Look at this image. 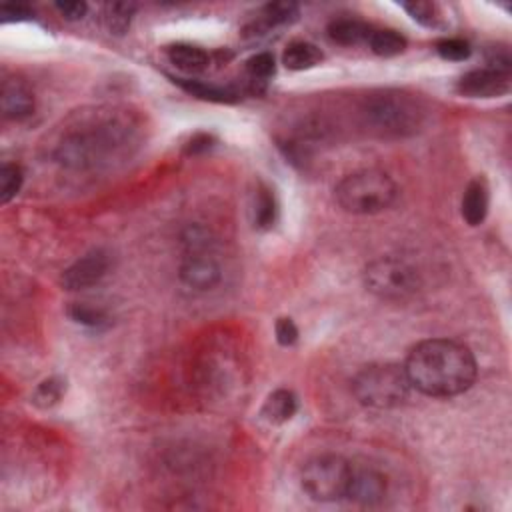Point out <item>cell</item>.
<instances>
[{
	"mask_svg": "<svg viewBox=\"0 0 512 512\" xmlns=\"http://www.w3.org/2000/svg\"><path fill=\"white\" fill-rule=\"evenodd\" d=\"M365 124L381 137H408L421 129L424 110L421 102L397 91L370 94L360 108Z\"/></svg>",
	"mask_w": 512,
	"mask_h": 512,
	"instance_id": "cell-3",
	"label": "cell"
},
{
	"mask_svg": "<svg viewBox=\"0 0 512 512\" xmlns=\"http://www.w3.org/2000/svg\"><path fill=\"white\" fill-rule=\"evenodd\" d=\"M167 54H169L170 65H175L178 70H183V73L186 75H199L202 73V70H207L210 65L209 52L194 44H185V43L172 44Z\"/></svg>",
	"mask_w": 512,
	"mask_h": 512,
	"instance_id": "cell-15",
	"label": "cell"
},
{
	"mask_svg": "<svg viewBox=\"0 0 512 512\" xmlns=\"http://www.w3.org/2000/svg\"><path fill=\"white\" fill-rule=\"evenodd\" d=\"M387 496V478L374 469H354L351 475L349 491L346 499L362 504V507H373L384 500Z\"/></svg>",
	"mask_w": 512,
	"mask_h": 512,
	"instance_id": "cell-11",
	"label": "cell"
},
{
	"mask_svg": "<svg viewBox=\"0 0 512 512\" xmlns=\"http://www.w3.org/2000/svg\"><path fill=\"white\" fill-rule=\"evenodd\" d=\"M108 266L110 258L106 252L92 250L83 258H78L75 264H70L68 269L62 272L60 285L67 290L91 288L94 285H98V282L106 277Z\"/></svg>",
	"mask_w": 512,
	"mask_h": 512,
	"instance_id": "cell-9",
	"label": "cell"
},
{
	"mask_svg": "<svg viewBox=\"0 0 512 512\" xmlns=\"http://www.w3.org/2000/svg\"><path fill=\"white\" fill-rule=\"evenodd\" d=\"M67 390V382L62 378H46L41 384H38L35 395H33V403L38 408H51L54 405H59V400L62 398Z\"/></svg>",
	"mask_w": 512,
	"mask_h": 512,
	"instance_id": "cell-24",
	"label": "cell"
},
{
	"mask_svg": "<svg viewBox=\"0 0 512 512\" xmlns=\"http://www.w3.org/2000/svg\"><path fill=\"white\" fill-rule=\"evenodd\" d=\"M298 14H301V9H298V4L295 3H271L264 6L256 20L248 27V33L256 36L269 33V30L277 27L293 25L298 19Z\"/></svg>",
	"mask_w": 512,
	"mask_h": 512,
	"instance_id": "cell-13",
	"label": "cell"
},
{
	"mask_svg": "<svg viewBox=\"0 0 512 512\" xmlns=\"http://www.w3.org/2000/svg\"><path fill=\"white\" fill-rule=\"evenodd\" d=\"M406 38L397 33V30H373V35L368 36V46L370 51L378 57H384V59H390V57H398V54H403L406 51Z\"/></svg>",
	"mask_w": 512,
	"mask_h": 512,
	"instance_id": "cell-19",
	"label": "cell"
},
{
	"mask_svg": "<svg viewBox=\"0 0 512 512\" xmlns=\"http://www.w3.org/2000/svg\"><path fill=\"white\" fill-rule=\"evenodd\" d=\"M352 464L338 454L314 456L301 470V486L309 499L335 502L346 499Z\"/></svg>",
	"mask_w": 512,
	"mask_h": 512,
	"instance_id": "cell-6",
	"label": "cell"
},
{
	"mask_svg": "<svg viewBox=\"0 0 512 512\" xmlns=\"http://www.w3.org/2000/svg\"><path fill=\"white\" fill-rule=\"evenodd\" d=\"M0 17L4 20H27L33 17V11L25 4H4L0 6Z\"/></svg>",
	"mask_w": 512,
	"mask_h": 512,
	"instance_id": "cell-31",
	"label": "cell"
},
{
	"mask_svg": "<svg viewBox=\"0 0 512 512\" xmlns=\"http://www.w3.org/2000/svg\"><path fill=\"white\" fill-rule=\"evenodd\" d=\"M274 333H277V341L282 346H293L298 341V328L293 319H279Z\"/></svg>",
	"mask_w": 512,
	"mask_h": 512,
	"instance_id": "cell-30",
	"label": "cell"
},
{
	"mask_svg": "<svg viewBox=\"0 0 512 512\" xmlns=\"http://www.w3.org/2000/svg\"><path fill=\"white\" fill-rule=\"evenodd\" d=\"M0 108L11 121H25L35 113V94L30 86L17 76L6 78L0 91Z\"/></svg>",
	"mask_w": 512,
	"mask_h": 512,
	"instance_id": "cell-12",
	"label": "cell"
},
{
	"mask_svg": "<svg viewBox=\"0 0 512 512\" xmlns=\"http://www.w3.org/2000/svg\"><path fill=\"white\" fill-rule=\"evenodd\" d=\"M70 319L78 325H84V327H91V328H102L108 325V317L102 311L98 309H92V306H86V304H75L73 309L68 311Z\"/></svg>",
	"mask_w": 512,
	"mask_h": 512,
	"instance_id": "cell-27",
	"label": "cell"
},
{
	"mask_svg": "<svg viewBox=\"0 0 512 512\" xmlns=\"http://www.w3.org/2000/svg\"><path fill=\"white\" fill-rule=\"evenodd\" d=\"M177 83L196 98L210 100V102H232L234 100V92H231L228 89H220V86H215V84L193 81V78H178Z\"/></svg>",
	"mask_w": 512,
	"mask_h": 512,
	"instance_id": "cell-21",
	"label": "cell"
},
{
	"mask_svg": "<svg viewBox=\"0 0 512 512\" xmlns=\"http://www.w3.org/2000/svg\"><path fill=\"white\" fill-rule=\"evenodd\" d=\"M296 411H298V398L295 392L279 389L266 398V403L263 406V416L264 421H269L271 424H285L293 419Z\"/></svg>",
	"mask_w": 512,
	"mask_h": 512,
	"instance_id": "cell-16",
	"label": "cell"
},
{
	"mask_svg": "<svg viewBox=\"0 0 512 512\" xmlns=\"http://www.w3.org/2000/svg\"><path fill=\"white\" fill-rule=\"evenodd\" d=\"M54 6H57L60 17L67 20H81L84 19L86 11H89V4L83 3V0H60Z\"/></svg>",
	"mask_w": 512,
	"mask_h": 512,
	"instance_id": "cell-29",
	"label": "cell"
},
{
	"mask_svg": "<svg viewBox=\"0 0 512 512\" xmlns=\"http://www.w3.org/2000/svg\"><path fill=\"white\" fill-rule=\"evenodd\" d=\"M247 73L252 81L266 83L277 73V62L271 52H258L247 60Z\"/></svg>",
	"mask_w": 512,
	"mask_h": 512,
	"instance_id": "cell-25",
	"label": "cell"
},
{
	"mask_svg": "<svg viewBox=\"0 0 512 512\" xmlns=\"http://www.w3.org/2000/svg\"><path fill=\"white\" fill-rule=\"evenodd\" d=\"M411 387L422 395L451 398L467 392L477 381V360L469 346L448 338L416 344L405 362Z\"/></svg>",
	"mask_w": 512,
	"mask_h": 512,
	"instance_id": "cell-1",
	"label": "cell"
},
{
	"mask_svg": "<svg viewBox=\"0 0 512 512\" xmlns=\"http://www.w3.org/2000/svg\"><path fill=\"white\" fill-rule=\"evenodd\" d=\"M137 12V4L132 3H108L105 6V27L110 35L124 36L129 33L132 17Z\"/></svg>",
	"mask_w": 512,
	"mask_h": 512,
	"instance_id": "cell-20",
	"label": "cell"
},
{
	"mask_svg": "<svg viewBox=\"0 0 512 512\" xmlns=\"http://www.w3.org/2000/svg\"><path fill=\"white\" fill-rule=\"evenodd\" d=\"M373 35L366 22L357 19H338L328 25L330 41L343 46H357L360 43H368V36Z\"/></svg>",
	"mask_w": 512,
	"mask_h": 512,
	"instance_id": "cell-17",
	"label": "cell"
},
{
	"mask_svg": "<svg viewBox=\"0 0 512 512\" xmlns=\"http://www.w3.org/2000/svg\"><path fill=\"white\" fill-rule=\"evenodd\" d=\"M411 389L405 366L392 362L365 366L352 381V392L358 403L374 411H389L405 405Z\"/></svg>",
	"mask_w": 512,
	"mask_h": 512,
	"instance_id": "cell-5",
	"label": "cell"
},
{
	"mask_svg": "<svg viewBox=\"0 0 512 512\" xmlns=\"http://www.w3.org/2000/svg\"><path fill=\"white\" fill-rule=\"evenodd\" d=\"M437 52L440 59L451 60V62H462L470 57V44L462 38H445L437 44Z\"/></svg>",
	"mask_w": 512,
	"mask_h": 512,
	"instance_id": "cell-28",
	"label": "cell"
},
{
	"mask_svg": "<svg viewBox=\"0 0 512 512\" xmlns=\"http://www.w3.org/2000/svg\"><path fill=\"white\" fill-rule=\"evenodd\" d=\"M22 183H25V175H22L19 164H3V170H0V201L3 204H9L20 193Z\"/></svg>",
	"mask_w": 512,
	"mask_h": 512,
	"instance_id": "cell-23",
	"label": "cell"
},
{
	"mask_svg": "<svg viewBox=\"0 0 512 512\" xmlns=\"http://www.w3.org/2000/svg\"><path fill=\"white\" fill-rule=\"evenodd\" d=\"M456 89L467 98H494L510 91V70L484 67L464 75Z\"/></svg>",
	"mask_w": 512,
	"mask_h": 512,
	"instance_id": "cell-8",
	"label": "cell"
},
{
	"mask_svg": "<svg viewBox=\"0 0 512 512\" xmlns=\"http://www.w3.org/2000/svg\"><path fill=\"white\" fill-rule=\"evenodd\" d=\"M365 285L370 293L384 301H406L419 290L421 277L406 261L382 256L366 266Z\"/></svg>",
	"mask_w": 512,
	"mask_h": 512,
	"instance_id": "cell-7",
	"label": "cell"
},
{
	"mask_svg": "<svg viewBox=\"0 0 512 512\" xmlns=\"http://www.w3.org/2000/svg\"><path fill=\"white\" fill-rule=\"evenodd\" d=\"M255 223L258 228H272L277 223V201H274V194L271 193V188L263 186L261 191L256 193V204H255Z\"/></svg>",
	"mask_w": 512,
	"mask_h": 512,
	"instance_id": "cell-22",
	"label": "cell"
},
{
	"mask_svg": "<svg viewBox=\"0 0 512 512\" xmlns=\"http://www.w3.org/2000/svg\"><path fill=\"white\" fill-rule=\"evenodd\" d=\"M398 188L389 172L366 169L344 177L335 188L338 207L349 215L368 217L387 210L397 201Z\"/></svg>",
	"mask_w": 512,
	"mask_h": 512,
	"instance_id": "cell-4",
	"label": "cell"
},
{
	"mask_svg": "<svg viewBox=\"0 0 512 512\" xmlns=\"http://www.w3.org/2000/svg\"><path fill=\"white\" fill-rule=\"evenodd\" d=\"M220 277H223V272H220L218 263L210 255H207L204 248L188 252L183 266H180V280H183V285L193 290H201V293L215 288L220 282Z\"/></svg>",
	"mask_w": 512,
	"mask_h": 512,
	"instance_id": "cell-10",
	"label": "cell"
},
{
	"mask_svg": "<svg viewBox=\"0 0 512 512\" xmlns=\"http://www.w3.org/2000/svg\"><path fill=\"white\" fill-rule=\"evenodd\" d=\"M320 60L322 51L317 44L306 41H296L293 44H288V49L282 54V65L288 70H309L320 65Z\"/></svg>",
	"mask_w": 512,
	"mask_h": 512,
	"instance_id": "cell-18",
	"label": "cell"
},
{
	"mask_svg": "<svg viewBox=\"0 0 512 512\" xmlns=\"http://www.w3.org/2000/svg\"><path fill=\"white\" fill-rule=\"evenodd\" d=\"M130 124L118 116L100 118L89 126L68 132L60 140L54 156L67 169L86 170L106 162L129 143Z\"/></svg>",
	"mask_w": 512,
	"mask_h": 512,
	"instance_id": "cell-2",
	"label": "cell"
},
{
	"mask_svg": "<svg viewBox=\"0 0 512 512\" xmlns=\"http://www.w3.org/2000/svg\"><path fill=\"white\" fill-rule=\"evenodd\" d=\"M488 204H491V196H488L484 178H475L462 196V218L470 226L483 224L488 215Z\"/></svg>",
	"mask_w": 512,
	"mask_h": 512,
	"instance_id": "cell-14",
	"label": "cell"
},
{
	"mask_svg": "<svg viewBox=\"0 0 512 512\" xmlns=\"http://www.w3.org/2000/svg\"><path fill=\"white\" fill-rule=\"evenodd\" d=\"M403 9L422 27H437L438 20V6L435 3H424V0H413L405 3Z\"/></svg>",
	"mask_w": 512,
	"mask_h": 512,
	"instance_id": "cell-26",
	"label": "cell"
}]
</instances>
